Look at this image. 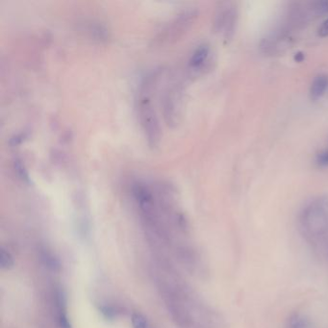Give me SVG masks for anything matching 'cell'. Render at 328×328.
<instances>
[{"instance_id":"5","label":"cell","mask_w":328,"mask_h":328,"mask_svg":"<svg viewBox=\"0 0 328 328\" xmlns=\"http://www.w3.org/2000/svg\"><path fill=\"white\" fill-rule=\"evenodd\" d=\"M235 11L228 7L223 6L218 9L215 17V29L218 32H223L224 35L228 37L229 33L233 31L235 24Z\"/></svg>"},{"instance_id":"14","label":"cell","mask_w":328,"mask_h":328,"mask_svg":"<svg viewBox=\"0 0 328 328\" xmlns=\"http://www.w3.org/2000/svg\"><path fill=\"white\" fill-rule=\"evenodd\" d=\"M44 259H45L46 264H47V266L50 267L52 270L59 269V263L56 259H54L52 256H48V255H46L44 257Z\"/></svg>"},{"instance_id":"1","label":"cell","mask_w":328,"mask_h":328,"mask_svg":"<svg viewBox=\"0 0 328 328\" xmlns=\"http://www.w3.org/2000/svg\"><path fill=\"white\" fill-rule=\"evenodd\" d=\"M161 71L149 73L142 80L137 99V110L141 128L150 147H157L161 141V127L152 103V92Z\"/></svg>"},{"instance_id":"7","label":"cell","mask_w":328,"mask_h":328,"mask_svg":"<svg viewBox=\"0 0 328 328\" xmlns=\"http://www.w3.org/2000/svg\"><path fill=\"white\" fill-rule=\"evenodd\" d=\"M328 90V75L320 74L315 77L310 88V96L313 100L320 98Z\"/></svg>"},{"instance_id":"9","label":"cell","mask_w":328,"mask_h":328,"mask_svg":"<svg viewBox=\"0 0 328 328\" xmlns=\"http://www.w3.org/2000/svg\"><path fill=\"white\" fill-rule=\"evenodd\" d=\"M133 328H147V320L140 313H134L131 317Z\"/></svg>"},{"instance_id":"4","label":"cell","mask_w":328,"mask_h":328,"mask_svg":"<svg viewBox=\"0 0 328 328\" xmlns=\"http://www.w3.org/2000/svg\"><path fill=\"white\" fill-rule=\"evenodd\" d=\"M182 90L180 84H174L168 88L163 97V109L166 121L169 124H176L181 112Z\"/></svg>"},{"instance_id":"10","label":"cell","mask_w":328,"mask_h":328,"mask_svg":"<svg viewBox=\"0 0 328 328\" xmlns=\"http://www.w3.org/2000/svg\"><path fill=\"white\" fill-rule=\"evenodd\" d=\"M288 328H305L303 318L296 314L292 315L288 322Z\"/></svg>"},{"instance_id":"3","label":"cell","mask_w":328,"mask_h":328,"mask_svg":"<svg viewBox=\"0 0 328 328\" xmlns=\"http://www.w3.org/2000/svg\"><path fill=\"white\" fill-rule=\"evenodd\" d=\"M194 10H187L178 14L175 19H173L169 24H166L164 28L158 33L155 41L158 44H165L169 41L175 40L176 37L180 35L184 29L192 22L195 17Z\"/></svg>"},{"instance_id":"16","label":"cell","mask_w":328,"mask_h":328,"mask_svg":"<svg viewBox=\"0 0 328 328\" xmlns=\"http://www.w3.org/2000/svg\"><path fill=\"white\" fill-rule=\"evenodd\" d=\"M318 35L320 37H328V20L318 28Z\"/></svg>"},{"instance_id":"11","label":"cell","mask_w":328,"mask_h":328,"mask_svg":"<svg viewBox=\"0 0 328 328\" xmlns=\"http://www.w3.org/2000/svg\"><path fill=\"white\" fill-rule=\"evenodd\" d=\"M314 9L318 14H328V0L317 1L314 5Z\"/></svg>"},{"instance_id":"6","label":"cell","mask_w":328,"mask_h":328,"mask_svg":"<svg viewBox=\"0 0 328 328\" xmlns=\"http://www.w3.org/2000/svg\"><path fill=\"white\" fill-rule=\"evenodd\" d=\"M209 54H210V47L208 45H200L197 47L189 60V66L191 70L199 71L205 65L206 61L208 60Z\"/></svg>"},{"instance_id":"13","label":"cell","mask_w":328,"mask_h":328,"mask_svg":"<svg viewBox=\"0 0 328 328\" xmlns=\"http://www.w3.org/2000/svg\"><path fill=\"white\" fill-rule=\"evenodd\" d=\"M316 163L320 167H328V150L322 151L316 156Z\"/></svg>"},{"instance_id":"17","label":"cell","mask_w":328,"mask_h":328,"mask_svg":"<svg viewBox=\"0 0 328 328\" xmlns=\"http://www.w3.org/2000/svg\"><path fill=\"white\" fill-rule=\"evenodd\" d=\"M304 58V54H303L302 52H297V53L294 55V61L297 62V63H301V62H303Z\"/></svg>"},{"instance_id":"8","label":"cell","mask_w":328,"mask_h":328,"mask_svg":"<svg viewBox=\"0 0 328 328\" xmlns=\"http://www.w3.org/2000/svg\"><path fill=\"white\" fill-rule=\"evenodd\" d=\"M15 265L12 254L5 248L0 250V266L3 270H11Z\"/></svg>"},{"instance_id":"12","label":"cell","mask_w":328,"mask_h":328,"mask_svg":"<svg viewBox=\"0 0 328 328\" xmlns=\"http://www.w3.org/2000/svg\"><path fill=\"white\" fill-rule=\"evenodd\" d=\"M59 325L61 328H71V322L64 312H60L58 317Z\"/></svg>"},{"instance_id":"2","label":"cell","mask_w":328,"mask_h":328,"mask_svg":"<svg viewBox=\"0 0 328 328\" xmlns=\"http://www.w3.org/2000/svg\"><path fill=\"white\" fill-rule=\"evenodd\" d=\"M303 235L316 245L326 241L328 236V200H314L306 206L300 215Z\"/></svg>"},{"instance_id":"15","label":"cell","mask_w":328,"mask_h":328,"mask_svg":"<svg viewBox=\"0 0 328 328\" xmlns=\"http://www.w3.org/2000/svg\"><path fill=\"white\" fill-rule=\"evenodd\" d=\"M15 168H16V170L20 173V176L21 177H23V178H25V179H27L28 178V175H27V173H26V171L24 170V166H23V164L21 163V161H16V164H15Z\"/></svg>"}]
</instances>
